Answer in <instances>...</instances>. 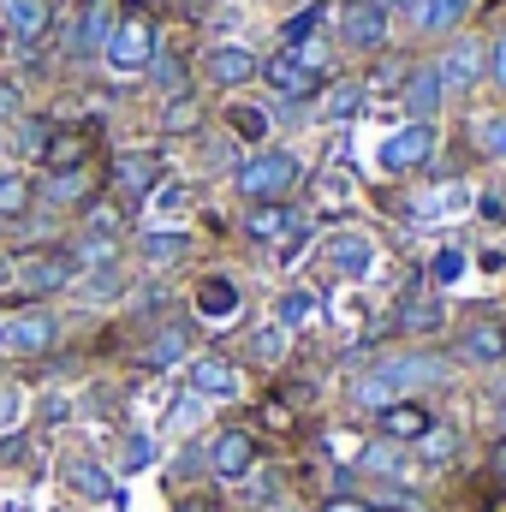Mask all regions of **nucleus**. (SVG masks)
Segmentation results:
<instances>
[{
    "label": "nucleus",
    "instance_id": "nucleus-1",
    "mask_svg": "<svg viewBox=\"0 0 506 512\" xmlns=\"http://www.w3.org/2000/svg\"><path fill=\"white\" fill-rule=\"evenodd\" d=\"M453 382V358L447 352H381L376 364L358 376V382L346 387V399L358 405V411H387V405H399L405 393H417V387H441Z\"/></svg>",
    "mask_w": 506,
    "mask_h": 512
},
{
    "label": "nucleus",
    "instance_id": "nucleus-2",
    "mask_svg": "<svg viewBox=\"0 0 506 512\" xmlns=\"http://www.w3.org/2000/svg\"><path fill=\"white\" fill-rule=\"evenodd\" d=\"M304 155L298 149H280V143H262L251 155H239V167L227 173L233 179V191L245 197V203H292V191L304 185Z\"/></svg>",
    "mask_w": 506,
    "mask_h": 512
},
{
    "label": "nucleus",
    "instance_id": "nucleus-3",
    "mask_svg": "<svg viewBox=\"0 0 506 512\" xmlns=\"http://www.w3.org/2000/svg\"><path fill=\"white\" fill-rule=\"evenodd\" d=\"M239 227H245L251 245L280 251V262H292V256L310 245V209H298V203H251L239 215Z\"/></svg>",
    "mask_w": 506,
    "mask_h": 512
},
{
    "label": "nucleus",
    "instance_id": "nucleus-4",
    "mask_svg": "<svg viewBox=\"0 0 506 512\" xmlns=\"http://www.w3.org/2000/svg\"><path fill=\"white\" fill-rule=\"evenodd\" d=\"M60 334H66V322L48 304L12 310V316H0V358H48L60 346Z\"/></svg>",
    "mask_w": 506,
    "mask_h": 512
},
{
    "label": "nucleus",
    "instance_id": "nucleus-5",
    "mask_svg": "<svg viewBox=\"0 0 506 512\" xmlns=\"http://www.w3.org/2000/svg\"><path fill=\"white\" fill-rule=\"evenodd\" d=\"M435 149H441V126H429V120H405L399 131H387L376 149V167L387 179H405V173H423L429 161H435Z\"/></svg>",
    "mask_w": 506,
    "mask_h": 512
},
{
    "label": "nucleus",
    "instance_id": "nucleus-6",
    "mask_svg": "<svg viewBox=\"0 0 506 512\" xmlns=\"http://www.w3.org/2000/svg\"><path fill=\"white\" fill-rule=\"evenodd\" d=\"M155 54H161V30H155V18H149V12H126V18L114 24L108 48H102V60H108L120 78H143Z\"/></svg>",
    "mask_w": 506,
    "mask_h": 512
},
{
    "label": "nucleus",
    "instance_id": "nucleus-7",
    "mask_svg": "<svg viewBox=\"0 0 506 512\" xmlns=\"http://www.w3.org/2000/svg\"><path fill=\"white\" fill-rule=\"evenodd\" d=\"M334 36H340V48H352V54H387V42H393V12H387L381 0H346L340 18H334Z\"/></svg>",
    "mask_w": 506,
    "mask_h": 512
},
{
    "label": "nucleus",
    "instance_id": "nucleus-8",
    "mask_svg": "<svg viewBox=\"0 0 506 512\" xmlns=\"http://www.w3.org/2000/svg\"><path fill=\"white\" fill-rule=\"evenodd\" d=\"M435 72H441V90L447 96H471L489 72V42L483 36H447V48H435Z\"/></svg>",
    "mask_w": 506,
    "mask_h": 512
},
{
    "label": "nucleus",
    "instance_id": "nucleus-9",
    "mask_svg": "<svg viewBox=\"0 0 506 512\" xmlns=\"http://www.w3.org/2000/svg\"><path fill=\"white\" fill-rule=\"evenodd\" d=\"M72 280H78V262L72 251H24L12 262V286L18 292H30V298H54V292H72Z\"/></svg>",
    "mask_w": 506,
    "mask_h": 512
},
{
    "label": "nucleus",
    "instance_id": "nucleus-10",
    "mask_svg": "<svg viewBox=\"0 0 506 512\" xmlns=\"http://www.w3.org/2000/svg\"><path fill=\"white\" fill-rule=\"evenodd\" d=\"M322 262H328L334 280H370L376 262H381V245L364 233V227H340V233L322 239Z\"/></svg>",
    "mask_w": 506,
    "mask_h": 512
},
{
    "label": "nucleus",
    "instance_id": "nucleus-11",
    "mask_svg": "<svg viewBox=\"0 0 506 512\" xmlns=\"http://www.w3.org/2000/svg\"><path fill=\"white\" fill-rule=\"evenodd\" d=\"M108 185L120 203H149L155 185H161V155L155 149H120L114 167H108Z\"/></svg>",
    "mask_w": 506,
    "mask_h": 512
},
{
    "label": "nucleus",
    "instance_id": "nucleus-12",
    "mask_svg": "<svg viewBox=\"0 0 506 512\" xmlns=\"http://www.w3.org/2000/svg\"><path fill=\"white\" fill-rule=\"evenodd\" d=\"M185 393H197V399H209V405L239 399V393H245V370H239L233 358H215V352L185 358Z\"/></svg>",
    "mask_w": 506,
    "mask_h": 512
},
{
    "label": "nucleus",
    "instance_id": "nucleus-13",
    "mask_svg": "<svg viewBox=\"0 0 506 512\" xmlns=\"http://www.w3.org/2000/svg\"><path fill=\"white\" fill-rule=\"evenodd\" d=\"M114 24H120V12H114L108 0H84V12L66 24V54H72V60H102Z\"/></svg>",
    "mask_w": 506,
    "mask_h": 512
},
{
    "label": "nucleus",
    "instance_id": "nucleus-14",
    "mask_svg": "<svg viewBox=\"0 0 506 512\" xmlns=\"http://www.w3.org/2000/svg\"><path fill=\"white\" fill-rule=\"evenodd\" d=\"M256 72H262V54H256L251 42H215V48L203 54V78H209L215 90H245Z\"/></svg>",
    "mask_w": 506,
    "mask_h": 512
},
{
    "label": "nucleus",
    "instance_id": "nucleus-15",
    "mask_svg": "<svg viewBox=\"0 0 506 512\" xmlns=\"http://www.w3.org/2000/svg\"><path fill=\"white\" fill-rule=\"evenodd\" d=\"M256 78H262L280 102H310V96L322 90V78H316V72H310L292 48H274V54L262 60V72H256Z\"/></svg>",
    "mask_w": 506,
    "mask_h": 512
},
{
    "label": "nucleus",
    "instance_id": "nucleus-16",
    "mask_svg": "<svg viewBox=\"0 0 506 512\" xmlns=\"http://www.w3.org/2000/svg\"><path fill=\"white\" fill-rule=\"evenodd\" d=\"M441 108H447L441 72H435V60H417L411 78H405V90H399V114H405V120H429V126H441Z\"/></svg>",
    "mask_w": 506,
    "mask_h": 512
},
{
    "label": "nucleus",
    "instance_id": "nucleus-17",
    "mask_svg": "<svg viewBox=\"0 0 506 512\" xmlns=\"http://www.w3.org/2000/svg\"><path fill=\"white\" fill-rule=\"evenodd\" d=\"M387 328H393V334H441V328H447L441 292H435V286H429V292H405V298L387 310Z\"/></svg>",
    "mask_w": 506,
    "mask_h": 512
},
{
    "label": "nucleus",
    "instance_id": "nucleus-18",
    "mask_svg": "<svg viewBox=\"0 0 506 512\" xmlns=\"http://www.w3.org/2000/svg\"><path fill=\"white\" fill-rule=\"evenodd\" d=\"M251 465H256L251 429H221V435L209 441V477H215V483H245Z\"/></svg>",
    "mask_w": 506,
    "mask_h": 512
},
{
    "label": "nucleus",
    "instance_id": "nucleus-19",
    "mask_svg": "<svg viewBox=\"0 0 506 512\" xmlns=\"http://www.w3.org/2000/svg\"><path fill=\"white\" fill-rule=\"evenodd\" d=\"M90 167H48V179L36 185V209L60 215V209H84L90 203Z\"/></svg>",
    "mask_w": 506,
    "mask_h": 512
},
{
    "label": "nucleus",
    "instance_id": "nucleus-20",
    "mask_svg": "<svg viewBox=\"0 0 506 512\" xmlns=\"http://www.w3.org/2000/svg\"><path fill=\"white\" fill-rule=\"evenodd\" d=\"M60 477H66V489H72V495H84V501H108V507H120V489H114V471H108L102 459H90V453H66V459H60Z\"/></svg>",
    "mask_w": 506,
    "mask_h": 512
},
{
    "label": "nucleus",
    "instance_id": "nucleus-21",
    "mask_svg": "<svg viewBox=\"0 0 506 512\" xmlns=\"http://www.w3.org/2000/svg\"><path fill=\"white\" fill-rule=\"evenodd\" d=\"M376 417H381V441H393V447H417L423 435L441 429L435 411H429L423 399H399V405H387V411H376Z\"/></svg>",
    "mask_w": 506,
    "mask_h": 512
},
{
    "label": "nucleus",
    "instance_id": "nucleus-22",
    "mask_svg": "<svg viewBox=\"0 0 506 512\" xmlns=\"http://www.w3.org/2000/svg\"><path fill=\"white\" fill-rule=\"evenodd\" d=\"M54 24V0H0V30L18 42V48H36Z\"/></svg>",
    "mask_w": 506,
    "mask_h": 512
},
{
    "label": "nucleus",
    "instance_id": "nucleus-23",
    "mask_svg": "<svg viewBox=\"0 0 506 512\" xmlns=\"http://www.w3.org/2000/svg\"><path fill=\"white\" fill-rule=\"evenodd\" d=\"M477 0H411L405 6V24L429 42V36H459V24L471 18Z\"/></svg>",
    "mask_w": 506,
    "mask_h": 512
},
{
    "label": "nucleus",
    "instance_id": "nucleus-24",
    "mask_svg": "<svg viewBox=\"0 0 506 512\" xmlns=\"http://www.w3.org/2000/svg\"><path fill=\"white\" fill-rule=\"evenodd\" d=\"M191 304H197L203 322H233V316L245 310V286H239L233 274H203L197 292H191Z\"/></svg>",
    "mask_w": 506,
    "mask_h": 512
},
{
    "label": "nucleus",
    "instance_id": "nucleus-25",
    "mask_svg": "<svg viewBox=\"0 0 506 512\" xmlns=\"http://www.w3.org/2000/svg\"><path fill=\"white\" fill-rule=\"evenodd\" d=\"M191 358V322H161V328H149V340H143V370H173V364H185Z\"/></svg>",
    "mask_w": 506,
    "mask_h": 512
},
{
    "label": "nucleus",
    "instance_id": "nucleus-26",
    "mask_svg": "<svg viewBox=\"0 0 506 512\" xmlns=\"http://www.w3.org/2000/svg\"><path fill=\"white\" fill-rule=\"evenodd\" d=\"M72 298L90 304V310H96V304H120V298H126V268H120V262H114V268H84V274L72 280Z\"/></svg>",
    "mask_w": 506,
    "mask_h": 512
},
{
    "label": "nucleus",
    "instance_id": "nucleus-27",
    "mask_svg": "<svg viewBox=\"0 0 506 512\" xmlns=\"http://www.w3.org/2000/svg\"><path fill=\"white\" fill-rule=\"evenodd\" d=\"M137 256H143V268H173V262L191 256V233L185 227H155V233L137 239Z\"/></svg>",
    "mask_w": 506,
    "mask_h": 512
},
{
    "label": "nucleus",
    "instance_id": "nucleus-28",
    "mask_svg": "<svg viewBox=\"0 0 506 512\" xmlns=\"http://www.w3.org/2000/svg\"><path fill=\"white\" fill-rule=\"evenodd\" d=\"M477 197L465 191V185H435V191H423V197H411V221H447V215H465Z\"/></svg>",
    "mask_w": 506,
    "mask_h": 512
},
{
    "label": "nucleus",
    "instance_id": "nucleus-29",
    "mask_svg": "<svg viewBox=\"0 0 506 512\" xmlns=\"http://www.w3.org/2000/svg\"><path fill=\"white\" fill-rule=\"evenodd\" d=\"M459 358L465 364H501L506 358V328L501 322H471L459 334Z\"/></svg>",
    "mask_w": 506,
    "mask_h": 512
},
{
    "label": "nucleus",
    "instance_id": "nucleus-30",
    "mask_svg": "<svg viewBox=\"0 0 506 512\" xmlns=\"http://www.w3.org/2000/svg\"><path fill=\"white\" fill-rule=\"evenodd\" d=\"M364 84L358 78H340V84H328L322 90V108H316V120H328V126H346V120H358L364 114Z\"/></svg>",
    "mask_w": 506,
    "mask_h": 512
},
{
    "label": "nucleus",
    "instance_id": "nucleus-31",
    "mask_svg": "<svg viewBox=\"0 0 506 512\" xmlns=\"http://www.w3.org/2000/svg\"><path fill=\"white\" fill-rule=\"evenodd\" d=\"M203 423H209V399L179 393V399L167 405V423H161V429H167L173 441H197V429H203Z\"/></svg>",
    "mask_w": 506,
    "mask_h": 512
},
{
    "label": "nucleus",
    "instance_id": "nucleus-32",
    "mask_svg": "<svg viewBox=\"0 0 506 512\" xmlns=\"http://www.w3.org/2000/svg\"><path fill=\"white\" fill-rule=\"evenodd\" d=\"M358 471H364V477H381V483H387V477H393V483H411V477H405V447H393V441H381V435L358 453Z\"/></svg>",
    "mask_w": 506,
    "mask_h": 512
},
{
    "label": "nucleus",
    "instance_id": "nucleus-33",
    "mask_svg": "<svg viewBox=\"0 0 506 512\" xmlns=\"http://www.w3.org/2000/svg\"><path fill=\"white\" fill-rule=\"evenodd\" d=\"M310 316H316V292H310V286H286V292L274 298V328H280V334H298Z\"/></svg>",
    "mask_w": 506,
    "mask_h": 512
},
{
    "label": "nucleus",
    "instance_id": "nucleus-34",
    "mask_svg": "<svg viewBox=\"0 0 506 512\" xmlns=\"http://www.w3.org/2000/svg\"><path fill=\"white\" fill-rule=\"evenodd\" d=\"M227 137L233 143H268V108H256V102H233L227 108Z\"/></svg>",
    "mask_w": 506,
    "mask_h": 512
},
{
    "label": "nucleus",
    "instance_id": "nucleus-35",
    "mask_svg": "<svg viewBox=\"0 0 506 512\" xmlns=\"http://www.w3.org/2000/svg\"><path fill=\"white\" fill-rule=\"evenodd\" d=\"M161 131L167 137H191V131H203V102L185 90V96H167V108H161Z\"/></svg>",
    "mask_w": 506,
    "mask_h": 512
},
{
    "label": "nucleus",
    "instance_id": "nucleus-36",
    "mask_svg": "<svg viewBox=\"0 0 506 512\" xmlns=\"http://www.w3.org/2000/svg\"><path fill=\"white\" fill-rule=\"evenodd\" d=\"M78 227H84V239H126V215L114 209V203H84V215H78Z\"/></svg>",
    "mask_w": 506,
    "mask_h": 512
},
{
    "label": "nucleus",
    "instance_id": "nucleus-37",
    "mask_svg": "<svg viewBox=\"0 0 506 512\" xmlns=\"http://www.w3.org/2000/svg\"><path fill=\"white\" fill-rule=\"evenodd\" d=\"M161 459V441L149 435V429H126V447H120V477H137V471H149Z\"/></svg>",
    "mask_w": 506,
    "mask_h": 512
},
{
    "label": "nucleus",
    "instance_id": "nucleus-38",
    "mask_svg": "<svg viewBox=\"0 0 506 512\" xmlns=\"http://www.w3.org/2000/svg\"><path fill=\"white\" fill-rule=\"evenodd\" d=\"M322 18H328V6L322 0H304L286 24H280V48H298V42H310L316 30H322Z\"/></svg>",
    "mask_w": 506,
    "mask_h": 512
},
{
    "label": "nucleus",
    "instance_id": "nucleus-39",
    "mask_svg": "<svg viewBox=\"0 0 506 512\" xmlns=\"http://www.w3.org/2000/svg\"><path fill=\"white\" fill-rule=\"evenodd\" d=\"M143 78H149V90H161V96H185V78H191V72H185V60H179V54H167V48H161V54L149 60V72H143Z\"/></svg>",
    "mask_w": 506,
    "mask_h": 512
},
{
    "label": "nucleus",
    "instance_id": "nucleus-40",
    "mask_svg": "<svg viewBox=\"0 0 506 512\" xmlns=\"http://www.w3.org/2000/svg\"><path fill=\"white\" fill-rule=\"evenodd\" d=\"M36 209V185L24 173H0V221H18Z\"/></svg>",
    "mask_w": 506,
    "mask_h": 512
},
{
    "label": "nucleus",
    "instance_id": "nucleus-41",
    "mask_svg": "<svg viewBox=\"0 0 506 512\" xmlns=\"http://www.w3.org/2000/svg\"><path fill=\"white\" fill-rule=\"evenodd\" d=\"M411 66H417V60H405V54H387L376 72H370L364 96H381V90H387V96H399V90H405V78H411Z\"/></svg>",
    "mask_w": 506,
    "mask_h": 512
},
{
    "label": "nucleus",
    "instance_id": "nucleus-42",
    "mask_svg": "<svg viewBox=\"0 0 506 512\" xmlns=\"http://www.w3.org/2000/svg\"><path fill=\"white\" fill-rule=\"evenodd\" d=\"M12 126H18V143H12V149H18L24 161H42V155H48V143H54V131H48V120H24V114H18Z\"/></svg>",
    "mask_w": 506,
    "mask_h": 512
},
{
    "label": "nucleus",
    "instance_id": "nucleus-43",
    "mask_svg": "<svg viewBox=\"0 0 506 512\" xmlns=\"http://www.w3.org/2000/svg\"><path fill=\"white\" fill-rule=\"evenodd\" d=\"M245 477H251V483H233L245 507H268V501H280V471H256V465H251Z\"/></svg>",
    "mask_w": 506,
    "mask_h": 512
},
{
    "label": "nucleus",
    "instance_id": "nucleus-44",
    "mask_svg": "<svg viewBox=\"0 0 506 512\" xmlns=\"http://www.w3.org/2000/svg\"><path fill=\"white\" fill-rule=\"evenodd\" d=\"M346 197H352V173H346L340 155H334V167L316 173V203H346Z\"/></svg>",
    "mask_w": 506,
    "mask_h": 512
},
{
    "label": "nucleus",
    "instance_id": "nucleus-45",
    "mask_svg": "<svg viewBox=\"0 0 506 512\" xmlns=\"http://www.w3.org/2000/svg\"><path fill=\"white\" fill-rule=\"evenodd\" d=\"M465 268H471V256L459 251V245H441V251H435V262H429V280H435V286H453Z\"/></svg>",
    "mask_w": 506,
    "mask_h": 512
},
{
    "label": "nucleus",
    "instance_id": "nucleus-46",
    "mask_svg": "<svg viewBox=\"0 0 506 512\" xmlns=\"http://www.w3.org/2000/svg\"><path fill=\"white\" fill-rule=\"evenodd\" d=\"M477 149L489 161H506V114H483L477 120Z\"/></svg>",
    "mask_w": 506,
    "mask_h": 512
},
{
    "label": "nucleus",
    "instance_id": "nucleus-47",
    "mask_svg": "<svg viewBox=\"0 0 506 512\" xmlns=\"http://www.w3.org/2000/svg\"><path fill=\"white\" fill-rule=\"evenodd\" d=\"M286 340H292V334H280L274 322H268V328H256V334H251V358H256V364H280V358H286Z\"/></svg>",
    "mask_w": 506,
    "mask_h": 512
},
{
    "label": "nucleus",
    "instance_id": "nucleus-48",
    "mask_svg": "<svg viewBox=\"0 0 506 512\" xmlns=\"http://www.w3.org/2000/svg\"><path fill=\"white\" fill-rule=\"evenodd\" d=\"M417 453H423L429 465H453V459H459V435H453V429H435V435L417 441Z\"/></svg>",
    "mask_w": 506,
    "mask_h": 512
},
{
    "label": "nucleus",
    "instance_id": "nucleus-49",
    "mask_svg": "<svg viewBox=\"0 0 506 512\" xmlns=\"http://www.w3.org/2000/svg\"><path fill=\"white\" fill-rule=\"evenodd\" d=\"M203 161L233 173V167H239V149H233V137H227V131H209V137H203Z\"/></svg>",
    "mask_w": 506,
    "mask_h": 512
},
{
    "label": "nucleus",
    "instance_id": "nucleus-50",
    "mask_svg": "<svg viewBox=\"0 0 506 512\" xmlns=\"http://www.w3.org/2000/svg\"><path fill=\"white\" fill-rule=\"evenodd\" d=\"M18 423H24V387L0 382V435H12Z\"/></svg>",
    "mask_w": 506,
    "mask_h": 512
},
{
    "label": "nucleus",
    "instance_id": "nucleus-51",
    "mask_svg": "<svg viewBox=\"0 0 506 512\" xmlns=\"http://www.w3.org/2000/svg\"><path fill=\"white\" fill-rule=\"evenodd\" d=\"M381 507L387 512H429V501L411 495V489H399V483H387V489H381Z\"/></svg>",
    "mask_w": 506,
    "mask_h": 512
},
{
    "label": "nucleus",
    "instance_id": "nucleus-52",
    "mask_svg": "<svg viewBox=\"0 0 506 512\" xmlns=\"http://www.w3.org/2000/svg\"><path fill=\"white\" fill-rule=\"evenodd\" d=\"M36 411H42V423H48V429H54V423H72V399H66V393H42V405H36Z\"/></svg>",
    "mask_w": 506,
    "mask_h": 512
},
{
    "label": "nucleus",
    "instance_id": "nucleus-53",
    "mask_svg": "<svg viewBox=\"0 0 506 512\" xmlns=\"http://www.w3.org/2000/svg\"><path fill=\"white\" fill-rule=\"evenodd\" d=\"M18 114H24V90L12 78H0V126H12Z\"/></svg>",
    "mask_w": 506,
    "mask_h": 512
},
{
    "label": "nucleus",
    "instance_id": "nucleus-54",
    "mask_svg": "<svg viewBox=\"0 0 506 512\" xmlns=\"http://www.w3.org/2000/svg\"><path fill=\"white\" fill-rule=\"evenodd\" d=\"M149 203H155V209H161V215H179V209H185V185H167V179H161V185H155V197H149Z\"/></svg>",
    "mask_w": 506,
    "mask_h": 512
},
{
    "label": "nucleus",
    "instance_id": "nucleus-55",
    "mask_svg": "<svg viewBox=\"0 0 506 512\" xmlns=\"http://www.w3.org/2000/svg\"><path fill=\"white\" fill-rule=\"evenodd\" d=\"M489 78L501 84V96H506V30L495 36V42H489Z\"/></svg>",
    "mask_w": 506,
    "mask_h": 512
},
{
    "label": "nucleus",
    "instance_id": "nucleus-56",
    "mask_svg": "<svg viewBox=\"0 0 506 512\" xmlns=\"http://www.w3.org/2000/svg\"><path fill=\"white\" fill-rule=\"evenodd\" d=\"M316 512H387V507H370V501H358V495H328Z\"/></svg>",
    "mask_w": 506,
    "mask_h": 512
},
{
    "label": "nucleus",
    "instance_id": "nucleus-57",
    "mask_svg": "<svg viewBox=\"0 0 506 512\" xmlns=\"http://www.w3.org/2000/svg\"><path fill=\"white\" fill-rule=\"evenodd\" d=\"M489 465H495V477H506V435H501V447L489 453Z\"/></svg>",
    "mask_w": 506,
    "mask_h": 512
},
{
    "label": "nucleus",
    "instance_id": "nucleus-58",
    "mask_svg": "<svg viewBox=\"0 0 506 512\" xmlns=\"http://www.w3.org/2000/svg\"><path fill=\"white\" fill-rule=\"evenodd\" d=\"M179 512H209V507H203V501H185V507H179Z\"/></svg>",
    "mask_w": 506,
    "mask_h": 512
},
{
    "label": "nucleus",
    "instance_id": "nucleus-59",
    "mask_svg": "<svg viewBox=\"0 0 506 512\" xmlns=\"http://www.w3.org/2000/svg\"><path fill=\"white\" fill-rule=\"evenodd\" d=\"M381 6H387V12H399V6H411V0H381Z\"/></svg>",
    "mask_w": 506,
    "mask_h": 512
},
{
    "label": "nucleus",
    "instance_id": "nucleus-60",
    "mask_svg": "<svg viewBox=\"0 0 506 512\" xmlns=\"http://www.w3.org/2000/svg\"><path fill=\"white\" fill-rule=\"evenodd\" d=\"M495 417H501V429H506V399H501V411H495Z\"/></svg>",
    "mask_w": 506,
    "mask_h": 512
}]
</instances>
